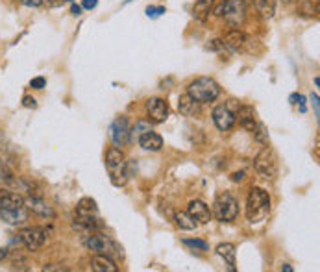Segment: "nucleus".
<instances>
[{
	"instance_id": "nucleus-1",
	"label": "nucleus",
	"mask_w": 320,
	"mask_h": 272,
	"mask_svg": "<svg viewBox=\"0 0 320 272\" xmlns=\"http://www.w3.org/2000/svg\"><path fill=\"white\" fill-rule=\"evenodd\" d=\"M106 169L109 172V178H111V184L122 187V185L128 182V161L122 154V150L117 146H111V148L106 152Z\"/></svg>"
},
{
	"instance_id": "nucleus-2",
	"label": "nucleus",
	"mask_w": 320,
	"mask_h": 272,
	"mask_svg": "<svg viewBox=\"0 0 320 272\" xmlns=\"http://www.w3.org/2000/svg\"><path fill=\"white\" fill-rule=\"evenodd\" d=\"M270 211V196L261 187H254L246 198V217L250 222H259Z\"/></svg>"
},
{
	"instance_id": "nucleus-3",
	"label": "nucleus",
	"mask_w": 320,
	"mask_h": 272,
	"mask_svg": "<svg viewBox=\"0 0 320 272\" xmlns=\"http://www.w3.org/2000/svg\"><path fill=\"white\" fill-rule=\"evenodd\" d=\"M187 95L193 97L194 100L200 104L213 102L220 95V85L215 82L213 78H208V76L196 78V80H193V82L189 83Z\"/></svg>"
},
{
	"instance_id": "nucleus-4",
	"label": "nucleus",
	"mask_w": 320,
	"mask_h": 272,
	"mask_svg": "<svg viewBox=\"0 0 320 272\" xmlns=\"http://www.w3.org/2000/svg\"><path fill=\"white\" fill-rule=\"evenodd\" d=\"M235 120H239V124L243 126L246 132L254 135L259 143L267 144L269 137H267V132H265V126L257 120V115H255V109L252 106H243V108H237L235 111Z\"/></svg>"
},
{
	"instance_id": "nucleus-5",
	"label": "nucleus",
	"mask_w": 320,
	"mask_h": 272,
	"mask_svg": "<svg viewBox=\"0 0 320 272\" xmlns=\"http://www.w3.org/2000/svg\"><path fill=\"white\" fill-rule=\"evenodd\" d=\"M219 17H224V21L231 26H241L246 19V8L243 0H224L222 4L215 10Z\"/></svg>"
},
{
	"instance_id": "nucleus-6",
	"label": "nucleus",
	"mask_w": 320,
	"mask_h": 272,
	"mask_svg": "<svg viewBox=\"0 0 320 272\" xmlns=\"http://www.w3.org/2000/svg\"><path fill=\"white\" fill-rule=\"evenodd\" d=\"M213 215L220 222L235 221L237 215H239V204L229 193H222L213 204Z\"/></svg>"
},
{
	"instance_id": "nucleus-7",
	"label": "nucleus",
	"mask_w": 320,
	"mask_h": 272,
	"mask_svg": "<svg viewBox=\"0 0 320 272\" xmlns=\"http://www.w3.org/2000/svg\"><path fill=\"white\" fill-rule=\"evenodd\" d=\"M254 167L263 178H274V176L278 174V161H276L274 152H272L269 146H265L259 154L255 156Z\"/></svg>"
},
{
	"instance_id": "nucleus-8",
	"label": "nucleus",
	"mask_w": 320,
	"mask_h": 272,
	"mask_svg": "<svg viewBox=\"0 0 320 272\" xmlns=\"http://www.w3.org/2000/svg\"><path fill=\"white\" fill-rule=\"evenodd\" d=\"M46 239H48V230L43 226H30L20 231V241L24 243V247L32 252L39 250L46 243Z\"/></svg>"
},
{
	"instance_id": "nucleus-9",
	"label": "nucleus",
	"mask_w": 320,
	"mask_h": 272,
	"mask_svg": "<svg viewBox=\"0 0 320 272\" xmlns=\"http://www.w3.org/2000/svg\"><path fill=\"white\" fill-rule=\"evenodd\" d=\"M213 123L220 132H228L235 124V111L231 109V104H220L213 109Z\"/></svg>"
},
{
	"instance_id": "nucleus-10",
	"label": "nucleus",
	"mask_w": 320,
	"mask_h": 272,
	"mask_svg": "<svg viewBox=\"0 0 320 272\" xmlns=\"http://www.w3.org/2000/svg\"><path fill=\"white\" fill-rule=\"evenodd\" d=\"M85 247L91 252H95V254H106V256H111V254L117 252L115 243H113L107 235H104V233L89 235L85 239Z\"/></svg>"
},
{
	"instance_id": "nucleus-11",
	"label": "nucleus",
	"mask_w": 320,
	"mask_h": 272,
	"mask_svg": "<svg viewBox=\"0 0 320 272\" xmlns=\"http://www.w3.org/2000/svg\"><path fill=\"white\" fill-rule=\"evenodd\" d=\"M109 135L115 146H124L126 143H130V123L126 117L115 118L109 126Z\"/></svg>"
},
{
	"instance_id": "nucleus-12",
	"label": "nucleus",
	"mask_w": 320,
	"mask_h": 272,
	"mask_svg": "<svg viewBox=\"0 0 320 272\" xmlns=\"http://www.w3.org/2000/svg\"><path fill=\"white\" fill-rule=\"evenodd\" d=\"M148 120L154 124H161L168 118V104L163 98H150L147 102Z\"/></svg>"
},
{
	"instance_id": "nucleus-13",
	"label": "nucleus",
	"mask_w": 320,
	"mask_h": 272,
	"mask_svg": "<svg viewBox=\"0 0 320 272\" xmlns=\"http://www.w3.org/2000/svg\"><path fill=\"white\" fill-rule=\"evenodd\" d=\"M222 43H224V48H226V50L239 52V50H243L244 45H246V36H244L239 28H234V30H229L228 34L222 37Z\"/></svg>"
},
{
	"instance_id": "nucleus-14",
	"label": "nucleus",
	"mask_w": 320,
	"mask_h": 272,
	"mask_svg": "<svg viewBox=\"0 0 320 272\" xmlns=\"http://www.w3.org/2000/svg\"><path fill=\"white\" fill-rule=\"evenodd\" d=\"M187 213L193 217L194 221L202 222V224H206V222L211 221V209H209V205L202 200H191L189 202Z\"/></svg>"
},
{
	"instance_id": "nucleus-15",
	"label": "nucleus",
	"mask_w": 320,
	"mask_h": 272,
	"mask_svg": "<svg viewBox=\"0 0 320 272\" xmlns=\"http://www.w3.org/2000/svg\"><path fill=\"white\" fill-rule=\"evenodd\" d=\"M0 219L10 224V226H19V224H24L28 221V213L24 211V207H19V209H0Z\"/></svg>"
},
{
	"instance_id": "nucleus-16",
	"label": "nucleus",
	"mask_w": 320,
	"mask_h": 272,
	"mask_svg": "<svg viewBox=\"0 0 320 272\" xmlns=\"http://www.w3.org/2000/svg\"><path fill=\"white\" fill-rule=\"evenodd\" d=\"M139 144H141L144 150H150V152H159L163 148V137L156 132H144V134L139 135Z\"/></svg>"
},
{
	"instance_id": "nucleus-17",
	"label": "nucleus",
	"mask_w": 320,
	"mask_h": 272,
	"mask_svg": "<svg viewBox=\"0 0 320 272\" xmlns=\"http://www.w3.org/2000/svg\"><path fill=\"white\" fill-rule=\"evenodd\" d=\"M200 106H202V104L196 102V100H194L193 97H189V95H183V97H180V100H178L180 113L185 115V117H194V115H198Z\"/></svg>"
},
{
	"instance_id": "nucleus-18",
	"label": "nucleus",
	"mask_w": 320,
	"mask_h": 272,
	"mask_svg": "<svg viewBox=\"0 0 320 272\" xmlns=\"http://www.w3.org/2000/svg\"><path fill=\"white\" fill-rule=\"evenodd\" d=\"M91 267L95 272H117L119 270L115 261H113L109 256H106V254H97V256L93 257Z\"/></svg>"
},
{
	"instance_id": "nucleus-19",
	"label": "nucleus",
	"mask_w": 320,
	"mask_h": 272,
	"mask_svg": "<svg viewBox=\"0 0 320 272\" xmlns=\"http://www.w3.org/2000/svg\"><path fill=\"white\" fill-rule=\"evenodd\" d=\"M24 205L26 200L17 193H2L0 195V209H19Z\"/></svg>"
},
{
	"instance_id": "nucleus-20",
	"label": "nucleus",
	"mask_w": 320,
	"mask_h": 272,
	"mask_svg": "<svg viewBox=\"0 0 320 272\" xmlns=\"http://www.w3.org/2000/svg\"><path fill=\"white\" fill-rule=\"evenodd\" d=\"M217 254L222 257L224 263L229 267V270H235V265H237L235 254H237V250H235V247L231 243H222V245H219V247H217Z\"/></svg>"
},
{
	"instance_id": "nucleus-21",
	"label": "nucleus",
	"mask_w": 320,
	"mask_h": 272,
	"mask_svg": "<svg viewBox=\"0 0 320 272\" xmlns=\"http://www.w3.org/2000/svg\"><path fill=\"white\" fill-rule=\"evenodd\" d=\"M28 209H32L34 213H37V215L41 217H54L56 213H54V209H52L50 205L46 204L45 200H41V198H37V196H32V198H28Z\"/></svg>"
},
{
	"instance_id": "nucleus-22",
	"label": "nucleus",
	"mask_w": 320,
	"mask_h": 272,
	"mask_svg": "<svg viewBox=\"0 0 320 272\" xmlns=\"http://www.w3.org/2000/svg\"><path fill=\"white\" fill-rule=\"evenodd\" d=\"M213 4L215 0H196L193 6V17L196 21L203 22L209 17L211 10H213Z\"/></svg>"
},
{
	"instance_id": "nucleus-23",
	"label": "nucleus",
	"mask_w": 320,
	"mask_h": 272,
	"mask_svg": "<svg viewBox=\"0 0 320 272\" xmlns=\"http://www.w3.org/2000/svg\"><path fill=\"white\" fill-rule=\"evenodd\" d=\"M174 221H176V226L182 228V230H194V228L198 226V222L194 221L187 211H178V213L174 215Z\"/></svg>"
},
{
	"instance_id": "nucleus-24",
	"label": "nucleus",
	"mask_w": 320,
	"mask_h": 272,
	"mask_svg": "<svg viewBox=\"0 0 320 272\" xmlns=\"http://www.w3.org/2000/svg\"><path fill=\"white\" fill-rule=\"evenodd\" d=\"M276 2H278V0H254V6H255V10L261 13V17L270 19L276 11Z\"/></svg>"
},
{
	"instance_id": "nucleus-25",
	"label": "nucleus",
	"mask_w": 320,
	"mask_h": 272,
	"mask_svg": "<svg viewBox=\"0 0 320 272\" xmlns=\"http://www.w3.org/2000/svg\"><path fill=\"white\" fill-rule=\"evenodd\" d=\"M152 130V123L150 120H137V123L133 124V128H130V141H133L135 135H141L144 132H150Z\"/></svg>"
},
{
	"instance_id": "nucleus-26",
	"label": "nucleus",
	"mask_w": 320,
	"mask_h": 272,
	"mask_svg": "<svg viewBox=\"0 0 320 272\" xmlns=\"http://www.w3.org/2000/svg\"><path fill=\"white\" fill-rule=\"evenodd\" d=\"M183 245L189 248H193V250H200V252H206L209 250V245L203 239H183Z\"/></svg>"
},
{
	"instance_id": "nucleus-27",
	"label": "nucleus",
	"mask_w": 320,
	"mask_h": 272,
	"mask_svg": "<svg viewBox=\"0 0 320 272\" xmlns=\"http://www.w3.org/2000/svg\"><path fill=\"white\" fill-rule=\"evenodd\" d=\"M165 6H148L147 8V17L148 19H158L165 13Z\"/></svg>"
},
{
	"instance_id": "nucleus-28",
	"label": "nucleus",
	"mask_w": 320,
	"mask_h": 272,
	"mask_svg": "<svg viewBox=\"0 0 320 272\" xmlns=\"http://www.w3.org/2000/svg\"><path fill=\"white\" fill-rule=\"evenodd\" d=\"M45 85H46V80L43 76L32 78V80H30V87L32 89H43Z\"/></svg>"
},
{
	"instance_id": "nucleus-29",
	"label": "nucleus",
	"mask_w": 320,
	"mask_h": 272,
	"mask_svg": "<svg viewBox=\"0 0 320 272\" xmlns=\"http://www.w3.org/2000/svg\"><path fill=\"white\" fill-rule=\"evenodd\" d=\"M311 102H313V108H315V117H320V100H318V95L316 93H311Z\"/></svg>"
},
{
	"instance_id": "nucleus-30",
	"label": "nucleus",
	"mask_w": 320,
	"mask_h": 272,
	"mask_svg": "<svg viewBox=\"0 0 320 272\" xmlns=\"http://www.w3.org/2000/svg\"><path fill=\"white\" fill-rule=\"evenodd\" d=\"M22 106H24V108H36V106H37L36 98L30 97V95H26V97H22Z\"/></svg>"
},
{
	"instance_id": "nucleus-31",
	"label": "nucleus",
	"mask_w": 320,
	"mask_h": 272,
	"mask_svg": "<svg viewBox=\"0 0 320 272\" xmlns=\"http://www.w3.org/2000/svg\"><path fill=\"white\" fill-rule=\"evenodd\" d=\"M24 6H28V8H39V6L45 4V0H20Z\"/></svg>"
},
{
	"instance_id": "nucleus-32",
	"label": "nucleus",
	"mask_w": 320,
	"mask_h": 272,
	"mask_svg": "<svg viewBox=\"0 0 320 272\" xmlns=\"http://www.w3.org/2000/svg\"><path fill=\"white\" fill-rule=\"evenodd\" d=\"M97 4H98V0H83V2H81V8H83V10H95Z\"/></svg>"
},
{
	"instance_id": "nucleus-33",
	"label": "nucleus",
	"mask_w": 320,
	"mask_h": 272,
	"mask_svg": "<svg viewBox=\"0 0 320 272\" xmlns=\"http://www.w3.org/2000/svg\"><path fill=\"white\" fill-rule=\"evenodd\" d=\"M81 10H83V8H81V6H78V4H72V8H71L72 15H74V17H80L81 15Z\"/></svg>"
},
{
	"instance_id": "nucleus-34",
	"label": "nucleus",
	"mask_w": 320,
	"mask_h": 272,
	"mask_svg": "<svg viewBox=\"0 0 320 272\" xmlns=\"http://www.w3.org/2000/svg\"><path fill=\"white\" fill-rule=\"evenodd\" d=\"M296 100H298L296 104H300V111H302V113H305V109H307V108H305V98L302 97V95H298V98H296Z\"/></svg>"
},
{
	"instance_id": "nucleus-35",
	"label": "nucleus",
	"mask_w": 320,
	"mask_h": 272,
	"mask_svg": "<svg viewBox=\"0 0 320 272\" xmlns=\"http://www.w3.org/2000/svg\"><path fill=\"white\" fill-rule=\"evenodd\" d=\"M243 178H244L243 170H239V172H234V174H231V180H234V182H241Z\"/></svg>"
},
{
	"instance_id": "nucleus-36",
	"label": "nucleus",
	"mask_w": 320,
	"mask_h": 272,
	"mask_svg": "<svg viewBox=\"0 0 320 272\" xmlns=\"http://www.w3.org/2000/svg\"><path fill=\"white\" fill-rule=\"evenodd\" d=\"M8 257V248H0V261H4Z\"/></svg>"
},
{
	"instance_id": "nucleus-37",
	"label": "nucleus",
	"mask_w": 320,
	"mask_h": 272,
	"mask_svg": "<svg viewBox=\"0 0 320 272\" xmlns=\"http://www.w3.org/2000/svg\"><path fill=\"white\" fill-rule=\"evenodd\" d=\"M281 270H285V272H293V267H290L289 263H283V265H281Z\"/></svg>"
},
{
	"instance_id": "nucleus-38",
	"label": "nucleus",
	"mask_w": 320,
	"mask_h": 272,
	"mask_svg": "<svg viewBox=\"0 0 320 272\" xmlns=\"http://www.w3.org/2000/svg\"><path fill=\"white\" fill-rule=\"evenodd\" d=\"M315 85H316V87L320 85V78L318 76H315Z\"/></svg>"
},
{
	"instance_id": "nucleus-39",
	"label": "nucleus",
	"mask_w": 320,
	"mask_h": 272,
	"mask_svg": "<svg viewBox=\"0 0 320 272\" xmlns=\"http://www.w3.org/2000/svg\"><path fill=\"white\" fill-rule=\"evenodd\" d=\"M61 2H71V0H61Z\"/></svg>"
}]
</instances>
